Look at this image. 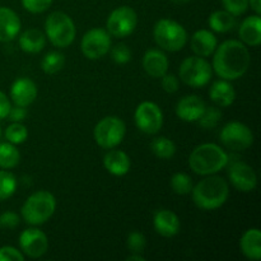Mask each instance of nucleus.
<instances>
[{"label":"nucleus","instance_id":"obj_19","mask_svg":"<svg viewBox=\"0 0 261 261\" xmlns=\"http://www.w3.org/2000/svg\"><path fill=\"white\" fill-rule=\"evenodd\" d=\"M19 17L13 9L7 7H0V42H10L20 32Z\"/></svg>","mask_w":261,"mask_h":261},{"label":"nucleus","instance_id":"obj_13","mask_svg":"<svg viewBox=\"0 0 261 261\" xmlns=\"http://www.w3.org/2000/svg\"><path fill=\"white\" fill-rule=\"evenodd\" d=\"M228 178L232 186L241 193H251L257 186V176L254 168L241 161H234L228 166Z\"/></svg>","mask_w":261,"mask_h":261},{"label":"nucleus","instance_id":"obj_2","mask_svg":"<svg viewBox=\"0 0 261 261\" xmlns=\"http://www.w3.org/2000/svg\"><path fill=\"white\" fill-rule=\"evenodd\" d=\"M190 194L198 208L203 211H216L228 199L229 185L221 176L209 175L193 186Z\"/></svg>","mask_w":261,"mask_h":261},{"label":"nucleus","instance_id":"obj_40","mask_svg":"<svg viewBox=\"0 0 261 261\" xmlns=\"http://www.w3.org/2000/svg\"><path fill=\"white\" fill-rule=\"evenodd\" d=\"M161 79H162V88L166 93L172 94L178 91L180 82H178V78L175 75V74L166 73Z\"/></svg>","mask_w":261,"mask_h":261},{"label":"nucleus","instance_id":"obj_3","mask_svg":"<svg viewBox=\"0 0 261 261\" xmlns=\"http://www.w3.org/2000/svg\"><path fill=\"white\" fill-rule=\"evenodd\" d=\"M229 155L226 150L214 143H204L194 148L189 157V166L194 173L200 176L216 175L227 167Z\"/></svg>","mask_w":261,"mask_h":261},{"label":"nucleus","instance_id":"obj_43","mask_svg":"<svg viewBox=\"0 0 261 261\" xmlns=\"http://www.w3.org/2000/svg\"><path fill=\"white\" fill-rule=\"evenodd\" d=\"M249 7H251L255 14H261V0H249Z\"/></svg>","mask_w":261,"mask_h":261},{"label":"nucleus","instance_id":"obj_21","mask_svg":"<svg viewBox=\"0 0 261 261\" xmlns=\"http://www.w3.org/2000/svg\"><path fill=\"white\" fill-rule=\"evenodd\" d=\"M240 40L244 45L257 47L261 43V18L259 14L250 15L242 20L239 28Z\"/></svg>","mask_w":261,"mask_h":261},{"label":"nucleus","instance_id":"obj_29","mask_svg":"<svg viewBox=\"0 0 261 261\" xmlns=\"http://www.w3.org/2000/svg\"><path fill=\"white\" fill-rule=\"evenodd\" d=\"M65 65V56L59 51H50L41 60V69L46 74H56Z\"/></svg>","mask_w":261,"mask_h":261},{"label":"nucleus","instance_id":"obj_33","mask_svg":"<svg viewBox=\"0 0 261 261\" xmlns=\"http://www.w3.org/2000/svg\"><path fill=\"white\" fill-rule=\"evenodd\" d=\"M28 130L22 122H12L5 130V139L12 144H22L27 140Z\"/></svg>","mask_w":261,"mask_h":261},{"label":"nucleus","instance_id":"obj_34","mask_svg":"<svg viewBox=\"0 0 261 261\" xmlns=\"http://www.w3.org/2000/svg\"><path fill=\"white\" fill-rule=\"evenodd\" d=\"M147 246V239L139 231L130 232L126 240V247L132 254H142Z\"/></svg>","mask_w":261,"mask_h":261},{"label":"nucleus","instance_id":"obj_5","mask_svg":"<svg viewBox=\"0 0 261 261\" xmlns=\"http://www.w3.org/2000/svg\"><path fill=\"white\" fill-rule=\"evenodd\" d=\"M153 37L158 47L168 53H177L188 43V32L185 27L168 18H162L155 23Z\"/></svg>","mask_w":261,"mask_h":261},{"label":"nucleus","instance_id":"obj_26","mask_svg":"<svg viewBox=\"0 0 261 261\" xmlns=\"http://www.w3.org/2000/svg\"><path fill=\"white\" fill-rule=\"evenodd\" d=\"M208 25L212 32L227 33L236 25V17L227 10H216L208 18Z\"/></svg>","mask_w":261,"mask_h":261},{"label":"nucleus","instance_id":"obj_8","mask_svg":"<svg viewBox=\"0 0 261 261\" xmlns=\"http://www.w3.org/2000/svg\"><path fill=\"white\" fill-rule=\"evenodd\" d=\"M126 134V125L120 117L106 116L99 120L93 130V138L97 145L103 149H112L121 144Z\"/></svg>","mask_w":261,"mask_h":261},{"label":"nucleus","instance_id":"obj_11","mask_svg":"<svg viewBox=\"0 0 261 261\" xmlns=\"http://www.w3.org/2000/svg\"><path fill=\"white\" fill-rule=\"evenodd\" d=\"M111 35L103 28H92L84 33L81 42L83 55L89 60H98L110 53Z\"/></svg>","mask_w":261,"mask_h":261},{"label":"nucleus","instance_id":"obj_41","mask_svg":"<svg viewBox=\"0 0 261 261\" xmlns=\"http://www.w3.org/2000/svg\"><path fill=\"white\" fill-rule=\"evenodd\" d=\"M27 116V110L25 107H20L15 105L14 107H10V111L8 114V119L12 122H22Z\"/></svg>","mask_w":261,"mask_h":261},{"label":"nucleus","instance_id":"obj_28","mask_svg":"<svg viewBox=\"0 0 261 261\" xmlns=\"http://www.w3.org/2000/svg\"><path fill=\"white\" fill-rule=\"evenodd\" d=\"M20 153L14 144L7 142L0 143V168L10 170L19 163Z\"/></svg>","mask_w":261,"mask_h":261},{"label":"nucleus","instance_id":"obj_38","mask_svg":"<svg viewBox=\"0 0 261 261\" xmlns=\"http://www.w3.org/2000/svg\"><path fill=\"white\" fill-rule=\"evenodd\" d=\"M20 217L14 212H4L0 214V228L3 229H14L19 226Z\"/></svg>","mask_w":261,"mask_h":261},{"label":"nucleus","instance_id":"obj_25","mask_svg":"<svg viewBox=\"0 0 261 261\" xmlns=\"http://www.w3.org/2000/svg\"><path fill=\"white\" fill-rule=\"evenodd\" d=\"M20 50L27 54H38L45 48L46 35L37 28H30L19 36Z\"/></svg>","mask_w":261,"mask_h":261},{"label":"nucleus","instance_id":"obj_22","mask_svg":"<svg viewBox=\"0 0 261 261\" xmlns=\"http://www.w3.org/2000/svg\"><path fill=\"white\" fill-rule=\"evenodd\" d=\"M103 166L107 170V172L114 176H125L129 173L132 162L130 158L124 150L120 149H110L103 157Z\"/></svg>","mask_w":261,"mask_h":261},{"label":"nucleus","instance_id":"obj_46","mask_svg":"<svg viewBox=\"0 0 261 261\" xmlns=\"http://www.w3.org/2000/svg\"><path fill=\"white\" fill-rule=\"evenodd\" d=\"M0 135H2V129H0Z\"/></svg>","mask_w":261,"mask_h":261},{"label":"nucleus","instance_id":"obj_14","mask_svg":"<svg viewBox=\"0 0 261 261\" xmlns=\"http://www.w3.org/2000/svg\"><path fill=\"white\" fill-rule=\"evenodd\" d=\"M19 247L20 251L28 257L38 259L47 252L48 239L45 232L41 229L27 228L20 233L19 236Z\"/></svg>","mask_w":261,"mask_h":261},{"label":"nucleus","instance_id":"obj_16","mask_svg":"<svg viewBox=\"0 0 261 261\" xmlns=\"http://www.w3.org/2000/svg\"><path fill=\"white\" fill-rule=\"evenodd\" d=\"M205 109V102L195 94L182 97L176 105V115L185 122H196Z\"/></svg>","mask_w":261,"mask_h":261},{"label":"nucleus","instance_id":"obj_36","mask_svg":"<svg viewBox=\"0 0 261 261\" xmlns=\"http://www.w3.org/2000/svg\"><path fill=\"white\" fill-rule=\"evenodd\" d=\"M224 10L231 13L234 17L245 14L249 9V0H222Z\"/></svg>","mask_w":261,"mask_h":261},{"label":"nucleus","instance_id":"obj_23","mask_svg":"<svg viewBox=\"0 0 261 261\" xmlns=\"http://www.w3.org/2000/svg\"><path fill=\"white\" fill-rule=\"evenodd\" d=\"M209 97L212 102L216 103L218 107H228L233 105L236 99V91L233 86L226 79H219L212 84L209 89Z\"/></svg>","mask_w":261,"mask_h":261},{"label":"nucleus","instance_id":"obj_12","mask_svg":"<svg viewBox=\"0 0 261 261\" xmlns=\"http://www.w3.org/2000/svg\"><path fill=\"white\" fill-rule=\"evenodd\" d=\"M134 121L142 133L155 135L163 126V112L154 102L144 101L135 110Z\"/></svg>","mask_w":261,"mask_h":261},{"label":"nucleus","instance_id":"obj_20","mask_svg":"<svg viewBox=\"0 0 261 261\" xmlns=\"http://www.w3.org/2000/svg\"><path fill=\"white\" fill-rule=\"evenodd\" d=\"M218 46V40L211 30H199L191 36L190 47L195 55L208 58L213 55Z\"/></svg>","mask_w":261,"mask_h":261},{"label":"nucleus","instance_id":"obj_9","mask_svg":"<svg viewBox=\"0 0 261 261\" xmlns=\"http://www.w3.org/2000/svg\"><path fill=\"white\" fill-rule=\"evenodd\" d=\"M219 139L227 149L242 152L254 144V133L244 122L231 121L222 127Z\"/></svg>","mask_w":261,"mask_h":261},{"label":"nucleus","instance_id":"obj_39","mask_svg":"<svg viewBox=\"0 0 261 261\" xmlns=\"http://www.w3.org/2000/svg\"><path fill=\"white\" fill-rule=\"evenodd\" d=\"M24 254L13 246H4L0 249V261H23Z\"/></svg>","mask_w":261,"mask_h":261},{"label":"nucleus","instance_id":"obj_35","mask_svg":"<svg viewBox=\"0 0 261 261\" xmlns=\"http://www.w3.org/2000/svg\"><path fill=\"white\" fill-rule=\"evenodd\" d=\"M110 54L114 63L119 65H125L132 60V50L125 43H117L116 46L110 48Z\"/></svg>","mask_w":261,"mask_h":261},{"label":"nucleus","instance_id":"obj_30","mask_svg":"<svg viewBox=\"0 0 261 261\" xmlns=\"http://www.w3.org/2000/svg\"><path fill=\"white\" fill-rule=\"evenodd\" d=\"M17 190V178L7 170L0 171V201L12 198Z\"/></svg>","mask_w":261,"mask_h":261},{"label":"nucleus","instance_id":"obj_32","mask_svg":"<svg viewBox=\"0 0 261 261\" xmlns=\"http://www.w3.org/2000/svg\"><path fill=\"white\" fill-rule=\"evenodd\" d=\"M193 178L185 172H177L171 177V188L177 195H188L193 190Z\"/></svg>","mask_w":261,"mask_h":261},{"label":"nucleus","instance_id":"obj_17","mask_svg":"<svg viewBox=\"0 0 261 261\" xmlns=\"http://www.w3.org/2000/svg\"><path fill=\"white\" fill-rule=\"evenodd\" d=\"M168 58L161 48H150L143 56V69L152 78H162L168 71Z\"/></svg>","mask_w":261,"mask_h":261},{"label":"nucleus","instance_id":"obj_7","mask_svg":"<svg viewBox=\"0 0 261 261\" xmlns=\"http://www.w3.org/2000/svg\"><path fill=\"white\" fill-rule=\"evenodd\" d=\"M180 79L191 88H201L211 82L213 76V68L205 58L190 56L181 63L178 69Z\"/></svg>","mask_w":261,"mask_h":261},{"label":"nucleus","instance_id":"obj_10","mask_svg":"<svg viewBox=\"0 0 261 261\" xmlns=\"http://www.w3.org/2000/svg\"><path fill=\"white\" fill-rule=\"evenodd\" d=\"M138 24L137 12L132 7L122 5L116 8L109 15L106 22V30L116 38L129 37L135 31Z\"/></svg>","mask_w":261,"mask_h":261},{"label":"nucleus","instance_id":"obj_27","mask_svg":"<svg viewBox=\"0 0 261 261\" xmlns=\"http://www.w3.org/2000/svg\"><path fill=\"white\" fill-rule=\"evenodd\" d=\"M150 150L161 160H171L176 154V144L166 137H157L150 143Z\"/></svg>","mask_w":261,"mask_h":261},{"label":"nucleus","instance_id":"obj_24","mask_svg":"<svg viewBox=\"0 0 261 261\" xmlns=\"http://www.w3.org/2000/svg\"><path fill=\"white\" fill-rule=\"evenodd\" d=\"M241 252L249 260L261 259V232L259 228H250L242 234L240 240Z\"/></svg>","mask_w":261,"mask_h":261},{"label":"nucleus","instance_id":"obj_45","mask_svg":"<svg viewBox=\"0 0 261 261\" xmlns=\"http://www.w3.org/2000/svg\"><path fill=\"white\" fill-rule=\"evenodd\" d=\"M171 2L176 5H184V4H188V3L191 2V0H171Z\"/></svg>","mask_w":261,"mask_h":261},{"label":"nucleus","instance_id":"obj_31","mask_svg":"<svg viewBox=\"0 0 261 261\" xmlns=\"http://www.w3.org/2000/svg\"><path fill=\"white\" fill-rule=\"evenodd\" d=\"M222 111L219 110V107L217 106H211L204 109L203 114L200 115V117L198 119V125L203 129H213L217 125L219 124V121L222 120Z\"/></svg>","mask_w":261,"mask_h":261},{"label":"nucleus","instance_id":"obj_4","mask_svg":"<svg viewBox=\"0 0 261 261\" xmlns=\"http://www.w3.org/2000/svg\"><path fill=\"white\" fill-rule=\"evenodd\" d=\"M56 211V199L50 191L38 190L31 194L20 209L23 221L33 227L46 223Z\"/></svg>","mask_w":261,"mask_h":261},{"label":"nucleus","instance_id":"obj_42","mask_svg":"<svg viewBox=\"0 0 261 261\" xmlns=\"http://www.w3.org/2000/svg\"><path fill=\"white\" fill-rule=\"evenodd\" d=\"M10 107H12V103H10L9 97L4 92L0 91V120L7 119L8 114L10 111Z\"/></svg>","mask_w":261,"mask_h":261},{"label":"nucleus","instance_id":"obj_18","mask_svg":"<svg viewBox=\"0 0 261 261\" xmlns=\"http://www.w3.org/2000/svg\"><path fill=\"white\" fill-rule=\"evenodd\" d=\"M153 227L162 237H173L180 232V219L177 214L168 209H161L153 217Z\"/></svg>","mask_w":261,"mask_h":261},{"label":"nucleus","instance_id":"obj_6","mask_svg":"<svg viewBox=\"0 0 261 261\" xmlns=\"http://www.w3.org/2000/svg\"><path fill=\"white\" fill-rule=\"evenodd\" d=\"M45 35L55 47H68L75 40V24L66 13L53 12L45 20Z\"/></svg>","mask_w":261,"mask_h":261},{"label":"nucleus","instance_id":"obj_15","mask_svg":"<svg viewBox=\"0 0 261 261\" xmlns=\"http://www.w3.org/2000/svg\"><path fill=\"white\" fill-rule=\"evenodd\" d=\"M10 98L17 106L28 107L37 98V86L30 78L17 79L10 87Z\"/></svg>","mask_w":261,"mask_h":261},{"label":"nucleus","instance_id":"obj_44","mask_svg":"<svg viewBox=\"0 0 261 261\" xmlns=\"http://www.w3.org/2000/svg\"><path fill=\"white\" fill-rule=\"evenodd\" d=\"M127 261H145V257L142 256V254H132L126 257Z\"/></svg>","mask_w":261,"mask_h":261},{"label":"nucleus","instance_id":"obj_37","mask_svg":"<svg viewBox=\"0 0 261 261\" xmlns=\"http://www.w3.org/2000/svg\"><path fill=\"white\" fill-rule=\"evenodd\" d=\"M23 8L32 14H41L51 7L54 0H20Z\"/></svg>","mask_w":261,"mask_h":261},{"label":"nucleus","instance_id":"obj_1","mask_svg":"<svg viewBox=\"0 0 261 261\" xmlns=\"http://www.w3.org/2000/svg\"><path fill=\"white\" fill-rule=\"evenodd\" d=\"M213 55V70L219 78L229 82L244 76L251 63L249 48L237 40H227L222 42L217 46Z\"/></svg>","mask_w":261,"mask_h":261}]
</instances>
